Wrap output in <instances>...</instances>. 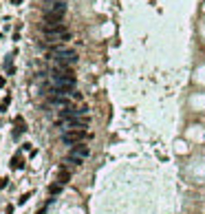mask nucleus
<instances>
[{"label": "nucleus", "instance_id": "nucleus-1", "mask_svg": "<svg viewBox=\"0 0 205 214\" xmlns=\"http://www.w3.org/2000/svg\"><path fill=\"white\" fill-rule=\"evenodd\" d=\"M66 2L60 0V2H46L44 9V22L46 25H62V18L66 16Z\"/></svg>", "mask_w": 205, "mask_h": 214}, {"label": "nucleus", "instance_id": "nucleus-2", "mask_svg": "<svg viewBox=\"0 0 205 214\" xmlns=\"http://www.w3.org/2000/svg\"><path fill=\"white\" fill-rule=\"evenodd\" d=\"M42 33H44V40L49 44H55V42H62V40H71V31H66L62 25H46V22H42Z\"/></svg>", "mask_w": 205, "mask_h": 214}, {"label": "nucleus", "instance_id": "nucleus-3", "mask_svg": "<svg viewBox=\"0 0 205 214\" xmlns=\"http://www.w3.org/2000/svg\"><path fill=\"white\" fill-rule=\"evenodd\" d=\"M49 58L55 64H62V66L77 64V53H75L73 49H64V46H53V51L49 53Z\"/></svg>", "mask_w": 205, "mask_h": 214}, {"label": "nucleus", "instance_id": "nucleus-4", "mask_svg": "<svg viewBox=\"0 0 205 214\" xmlns=\"http://www.w3.org/2000/svg\"><path fill=\"white\" fill-rule=\"evenodd\" d=\"M84 139H86V130L84 128H68L62 135V141L66 146H77V144H82Z\"/></svg>", "mask_w": 205, "mask_h": 214}, {"label": "nucleus", "instance_id": "nucleus-5", "mask_svg": "<svg viewBox=\"0 0 205 214\" xmlns=\"http://www.w3.org/2000/svg\"><path fill=\"white\" fill-rule=\"evenodd\" d=\"M51 80H53V88L55 91L71 93V88L75 86V75H51Z\"/></svg>", "mask_w": 205, "mask_h": 214}, {"label": "nucleus", "instance_id": "nucleus-6", "mask_svg": "<svg viewBox=\"0 0 205 214\" xmlns=\"http://www.w3.org/2000/svg\"><path fill=\"white\" fill-rule=\"evenodd\" d=\"M88 155H91L88 146L77 144V146H73V148H71V152H68V161H73V163H82L84 159H88Z\"/></svg>", "mask_w": 205, "mask_h": 214}, {"label": "nucleus", "instance_id": "nucleus-7", "mask_svg": "<svg viewBox=\"0 0 205 214\" xmlns=\"http://www.w3.org/2000/svg\"><path fill=\"white\" fill-rule=\"evenodd\" d=\"M22 165H24V163H22V159H20V157H13V159H11V168H13V170L22 168Z\"/></svg>", "mask_w": 205, "mask_h": 214}, {"label": "nucleus", "instance_id": "nucleus-8", "mask_svg": "<svg viewBox=\"0 0 205 214\" xmlns=\"http://www.w3.org/2000/svg\"><path fill=\"white\" fill-rule=\"evenodd\" d=\"M58 181H60V183H66V181H68V172H66L64 168L60 170V174H58Z\"/></svg>", "mask_w": 205, "mask_h": 214}, {"label": "nucleus", "instance_id": "nucleus-9", "mask_svg": "<svg viewBox=\"0 0 205 214\" xmlns=\"http://www.w3.org/2000/svg\"><path fill=\"white\" fill-rule=\"evenodd\" d=\"M60 190H62V183H55V185H51V188H49V192H51V194H58Z\"/></svg>", "mask_w": 205, "mask_h": 214}, {"label": "nucleus", "instance_id": "nucleus-10", "mask_svg": "<svg viewBox=\"0 0 205 214\" xmlns=\"http://www.w3.org/2000/svg\"><path fill=\"white\" fill-rule=\"evenodd\" d=\"M73 100H75V102H82L84 97H82V93H80V91H75V93H73Z\"/></svg>", "mask_w": 205, "mask_h": 214}, {"label": "nucleus", "instance_id": "nucleus-11", "mask_svg": "<svg viewBox=\"0 0 205 214\" xmlns=\"http://www.w3.org/2000/svg\"><path fill=\"white\" fill-rule=\"evenodd\" d=\"M7 183H5V179H0V188H5Z\"/></svg>", "mask_w": 205, "mask_h": 214}, {"label": "nucleus", "instance_id": "nucleus-12", "mask_svg": "<svg viewBox=\"0 0 205 214\" xmlns=\"http://www.w3.org/2000/svg\"><path fill=\"white\" fill-rule=\"evenodd\" d=\"M46 2H60V0H46Z\"/></svg>", "mask_w": 205, "mask_h": 214}]
</instances>
